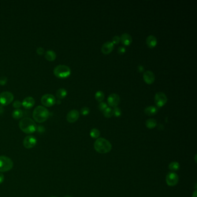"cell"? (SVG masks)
I'll list each match as a JSON object with an SVG mask.
<instances>
[{"instance_id":"6da1fadb","label":"cell","mask_w":197,"mask_h":197,"mask_svg":"<svg viewBox=\"0 0 197 197\" xmlns=\"http://www.w3.org/2000/svg\"><path fill=\"white\" fill-rule=\"evenodd\" d=\"M19 126L22 131L27 134H31L36 131V124L30 118H22L19 122Z\"/></svg>"},{"instance_id":"7a4b0ae2","label":"cell","mask_w":197,"mask_h":197,"mask_svg":"<svg viewBox=\"0 0 197 197\" xmlns=\"http://www.w3.org/2000/svg\"><path fill=\"white\" fill-rule=\"evenodd\" d=\"M50 113L46 108L42 106H38L35 108L32 113L33 118L38 123H44L48 120Z\"/></svg>"},{"instance_id":"3957f363","label":"cell","mask_w":197,"mask_h":197,"mask_svg":"<svg viewBox=\"0 0 197 197\" xmlns=\"http://www.w3.org/2000/svg\"><path fill=\"white\" fill-rule=\"evenodd\" d=\"M94 147L98 153L101 154L109 153L112 148L109 141L102 138H98L96 140L94 144Z\"/></svg>"},{"instance_id":"277c9868","label":"cell","mask_w":197,"mask_h":197,"mask_svg":"<svg viewBox=\"0 0 197 197\" xmlns=\"http://www.w3.org/2000/svg\"><path fill=\"white\" fill-rule=\"evenodd\" d=\"M54 75L59 78H66L71 75L70 68L66 65H58L56 66L53 70Z\"/></svg>"},{"instance_id":"5b68a950","label":"cell","mask_w":197,"mask_h":197,"mask_svg":"<svg viewBox=\"0 0 197 197\" xmlns=\"http://www.w3.org/2000/svg\"><path fill=\"white\" fill-rule=\"evenodd\" d=\"M13 166L12 160L6 156H0V172H5L11 171Z\"/></svg>"},{"instance_id":"8992f818","label":"cell","mask_w":197,"mask_h":197,"mask_svg":"<svg viewBox=\"0 0 197 197\" xmlns=\"http://www.w3.org/2000/svg\"><path fill=\"white\" fill-rule=\"evenodd\" d=\"M14 96L12 92H4L0 94V103L2 105H9L13 100Z\"/></svg>"},{"instance_id":"52a82bcc","label":"cell","mask_w":197,"mask_h":197,"mask_svg":"<svg viewBox=\"0 0 197 197\" xmlns=\"http://www.w3.org/2000/svg\"><path fill=\"white\" fill-rule=\"evenodd\" d=\"M41 102L44 106L50 107L56 104V100L55 96L53 95L46 94L41 97Z\"/></svg>"},{"instance_id":"ba28073f","label":"cell","mask_w":197,"mask_h":197,"mask_svg":"<svg viewBox=\"0 0 197 197\" xmlns=\"http://www.w3.org/2000/svg\"><path fill=\"white\" fill-rule=\"evenodd\" d=\"M168 101V98L165 93L163 92H158L154 96V101L156 105L158 107H162L165 105Z\"/></svg>"},{"instance_id":"9c48e42d","label":"cell","mask_w":197,"mask_h":197,"mask_svg":"<svg viewBox=\"0 0 197 197\" xmlns=\"http://www.w3.org/2000/svg\"><path fill=\"white\" fill-rule=\"evenodd\" d=\"M37 143V140L35 136L32 135L27 136L24 140L23 144L25 148L26 149H31L35 146Z\"/></svg>"},{"instance_id":"30bf717a","label":"cell","mask_w":197,"mask_h":197,"mask_svg":"<svg viewBox=\"0 0 197 197\" xmlns=\"http://www.w3.org/2000/svg\"><path fill=\"white\" fill-rule=\"evenodd\" d=\"M179 176L175 172L168 173L166 176V182L169 186H175L178 183Z\"/></svg>"},{"instance_id":"8fae6325","label":"cell","mask_w":197,"mask_h":197,"mask_svg":"<svg viewBox=\"0 0 197 197\" xmlns=\"http://www.w3.org/2000/svg\"><path fill=\"white\" fill-rule=\"evenodd\" d=\"M120 102V97L118 94L116 93H112L110 94L108 98V103L110 106L116 107Z\"/></svg>"},{"instance_id":"7c38bea8","label":"cell","mask_w":197,"mask_h":197,"mask_svg":"<svg viewBox=\"0 0 197 197\" xmlns=\"http://www.w3.org/2000/svg\"><path fill=\"white\" fill-rule=\"evenodd\" d=\"M79 118V112L76 109L71 110L66 115V120L70 123H75Z\"/></svg>"},{"instance_id":"4fadbf2b","label":"cell","mask_w":197,"mask_h":197,"mask_svg":"<svg viewBox=\"0 0 197 197\" xmlns=\"http://www.w3.org/2000/svg\"><path fill=\"white\" fill-rule=\"evenodd\" d=\"M143 78L144 79L145 82L148 84H151L154 83L155 81V75L153 72L151 71H145L143 75Z\"/></svg>"},{"instance_id":"5bb4252c","label":"cell","mask_w":197,"mask_h":197,"mask_svg":"<svg viewBox=\"0 0 197 197\" xmlns=\"http://www.w3.org/2000/svg\"><path fill=\"white\" fill-rule=\"evenodd\" d=\"M114 49V44L111 41H107L102 45L101 47V51L105 54H109Z\"/></svg>"},{"instance_id":"9a60e30c","label":"cell","mask_w":197,"mask_h":197,"mask_svg":"<svg viewBox=\"0 0 197 197\" xmlns=\"http://www.w3.org/2000/svg\"><path fill=\"white\" fill-rule=\"evenodd\" d=\"M22 104L25 108L30 109L35 104V100L32 96H27L23 100Z\"/></svg>"},{"instance_id":"2e32d148","label":"cell","mask_w":197,"mask_h":197,"mask_svg":"<svg viewBox=\"0 0 197 197\" xmlns=\"http://www.w3.org/2000/svg\"><path fill=\"white\" fill-rule=\"evenodd\" d=\"M146 42L150 48H153L157 44V39L153 35H150L147 37Z\"/></svg>"},{"instance_id":"e0dca14e","label":"cell","mask_w":197,"mask_h":197,"mask_svg":"<svg viewBox=\"0 0 197 197\" xmlns=\"http://www.w3.org/2000/svg\"><path fill=\"white\" fill-rule=\"evenodd\" d=\"M120 37V41H122V44L125 46H129L131 45L132 42V38L131 35L128 33H123Z\"/></svg>"},{"instance_id":"ac0fdd59","label":"cell","mask_w":197,"mask_h":197,"mask_svg":"<svg viewBox=\"0 0 197 197\" xmlns=\"http://www.w3.org/2000/svg\"><path fill=\"white\" fill-rule=\"evenodd\" d=\"M145 114L148 115V116H154L155 114H157L158 112V108L155 106H148V107L145 108L144 110Z\"/></svg>"},{"instance_id":"d6986e66","label":"cell","mask_w":197,"mask_h":197,"mask_svg":"<svg viewBox=\"0 0 197 197\" xmlns=\"http://www.w3.org/2000/svg\"><path fill=\"white\" fill-rule=\"evenodd\" d=\"M45 57L47 60L50 61V62H52L56 59V54L53 50H48V51H46L45 52Z\"/></svg>"},{"instance_id":"ffe728a7","label":"cell","mask_w":197,"mask_h":197,"mask_svg":"<svg viewBox=\"0 0 197 197\" xmlns=\"http://www.w3.org/2000/svg\"><path fill=\"white\" fill-rule=\"evenodd\" d=\"M157 121L154 118H149L146 122V126L149 129H153L157 126Z\"/></svg>"},{"instance_id":"44dd1931","label":"cell","mask_w":197,"mask_h":197,"mask_svg":"<svg viewBox=\"0 0 197 197\" xmlns=\"http://www.w3.org/2000/svg\"><path fill=\"white\" fill-rule=\"evenodd\" d=\"M67 94V91L64 88H60L58 89L56 93V96L58 99H62L66 97Z\"/></svg>"},{"instance_id":"7402d4cb","label":"cell","mask_w":197,"mask_h":197,"mask_svg":"<svg viewBox=\"0 0 197 197\" xmlns=\"http://www.w3.org/2000/svg\"><path fill=\"white\" fill-rule=\"evenodd\" d=\"M104 98H105V94L102 91L99 90L96 92L95 98L96 99V101L101 102L104 100Z\"/></svg>"},{"instance_id":"603a6c76","label":"cell","mask_w":197,"mask_h":197,"mask_svg":"<svg viewBox=\"0 0 197 197\" xmlns=\"http://www.w3.org/2000/svg\"><path fill=\"white\" fill-rule=\"evenodd\" d=\"M23 116V112L22 110L16 109L12 112V117L15 119H19Z\"/></svg>"},{"instance_id":"cb8c5ba5","label":"cell","mask_w":197,"mask_h":197,"mask_svg":"<svg viewBox=\"0 0 197 197\" xmlns=\"http://www.w3.org/2000/svg\"><path fill=\"white\" fill-rule=\"evenodd\" d=\"M180 168L179 163L176 161L172 162L169 165V169L172 171H176Z\"/></svg>"},{"instance_id":"d4e9b609","label":"cell","mask_w":197,"mask_h":197,"mask_svg":"<svg viewBox=\"0 0 197 197\" xmlns=\"http://www.w3.org/2000/svg\"><path fill=\"white\" fill-rule=\"evenodd\" d=\"M90 135L91 137L94 139H96L100 136V131L96 128H92L90 131Z\"/></svg>"},{"instance_id":"484cf974","label":"cell","mask_w":197,"mask_h":197,"mask_svg":"<svg viewBox=\"0 0 197 197\" xmlns=\"http://www.w3.org/2000/svg\"><path fill=\"white\" fill-rule=\"evenodd\" d=\"M102 112H103V114L104 115V116L106 118H110L113 115V109H112L110 108H109V107L106 108Z\"/></svg>"},{"instance_id":"4316f807","label":"cell","mask_w":197,"mask_h":197,"mask_svg":"<svg viewBox=\"0 0 197 197\" xmlns=\"http://www.w3.org/2000/svg\"><path fill=\"white\" fill-rule=\"evenodd\" d=\"M113 113L114 116L120 117L122 114V110L120 109V108L116 106V107H114V109L113 110Z\"/></svg>"},{"instance_id":"83f0119b","label":"cell","mask_w":197,"mask_h":197,"mask_svg":"<svg viewBox=\"0 0 197 197\" xmlns=\"http://www.w3.org/2000/svg\"><path fill=\"white\" fill-rule=\"evenodd\" d=\"M90 113V109L87 106H84L80 109V113L83 116H86L89 114Z\"/></svg>"},{"instance_id":"f1b7e54d","label":"cell","mask_w":197,"mask_h":197,"mask_svg":"<svg viewBox=\"0 0 197 197\" xmlns=\"http://www.w3.org/2000/svg\"><path fill=\"white\" fill-rule=\"evenodd\" d=\"M107 108H108V105L106 104V103H105L104 102H100L98 105V109L100 110H101V112H103Z\"/></svg>"},{"instance_id":"f546056e","label":"cell","mask_w":197,"mask_h":197,"mask_svg":"<svg viewBox=\"0 0 197 197\" xmlns=\"http://www.w3.org/2000/svg\"><path fill=\"white\" fill-rule=\"evenodd\" d=\"M112 42L113 44H118L120 42V37L118 35H115L113 37Z\"/></svg>"},{"instance_id":"4dcf8cb0","label":"cell","mask_w":197,"mask_h":197,"mask_svg":"<svg viewBox=\"0 0 197 197\" xmlns=\"http://www.w3.org/2000/svg\"><path fill=\"white\" fill-rule=\"evenodd\" d=\"M8 79L6 76H1L0 77V84L1 85H5L7 83Z\"/></svg>"},{"instance_id":"1f68e13d","label":"cell","mask_w":197,"mask_h":197,"mask_svg":"<svg viewBox=\"0 0 197 197\" xmlns=\"http://www.w3.org/2000/svg\"><path fill=\"white\" fill-rule=\"evenodd\" d=\"M22 105V102L20 101H15L13 102V106L14 108H16V109H19L21 106Z\"/></svg>"},{"instance_id":"d6a6232c","label":"cell","mask_w":197,"mask_h":197,"mask_svg":"<svg viewBox=\"0 0 197 197\" xmlns=\"http://www.w3.org/2000/svg\"><path fill=\"white\" fill-rule=\"evenodd\" d=\"M126 48L124 46H120L118 49V52L120 54H123L126 52Z\"/></svg>"},{"instance_id":"836d02e7","label":"cell","mask_w":197,"mask_h":197,"mask_svg":"<svg viewBox=\"0 0 197 197\" xmlns=\"http://www.w3.org/2000/svg\"><path fill=\"white\" fill-rule=\"evenodd\" d=\"M36 53L39 54V55H42L44 54L45 53V50L42 47H39L38 48L36 49Z\"/></svg>"},{"instance_id":"e575fe53","label":"cell","mask_w":197,"mask_h":197,"mask_svg":"<svg viewBox=\"0 0 197 197\" xmlns=\"http://www.w3.org/2000/svg\"><path fill=\"white\" fill-rule=\"evenodd\" d=\"M36 130L40 133H43L45 131V127L44 126H39L36 127Z\"/></svg>"},{"instance_id":"d590c367","label":"cell","mask_w":197,"mask_h":197,"mask_svg":"<svg viewBox=\"0 0 197 197\" xmlns=\"http://www.w3.org/2000/svg\"><path fill=\"white\" fill-rule=\"evenodd\" d=\"M5 177L4 174L0 172V184H2L4 181Z\"/></svg>"},{"instance_id":"8d00e7d4","label":"cell","mask_w":197,"mask_h":197,"mask_svg":"<svg viewBox=\"0 0 197 197\" xmlns=\"http://www.w3.org/2000/svg\"><path fill=\"white\" fill-rule=\"evenodd\" d=\"M138 71H139V72H143V71H144V67H143V66L139 65V66H138Z\"/></svg>"},{"instance_id":"74e56055","label":"cell","mask_w":197,"mask_h":197,"mask_svg":"<svg viewBox=\"0 0 197 197\" xmlns=\"http://www.w3.org/2000/svg\"><path fill=\"white\" fill-rule=\"evenodd\" d=\"M4 112V109L2 105H0V115L2 114Z\"/></svg>"},{"instance_id":"f35d334b","label":"cell","mask_w":197,"mask_h":197,"mask_svg":"<svg viewBox=\"0 0 197 197\" xmlns=\"http://www.w3.org/2000/svg\"><path fill=\"white\" fill-rule=\"evenodd\" d=\"M197 190H195V191H194V193H193V196H192V197H197Z\"/></svg>"},{"instance_id":"ab89813d","label":"cell","mask_w":197,"mask_h":197,"mask_svg":"<svg viewBox=\"0 0 197 197\" xmlns=\"http://www.w3.org/2000/svg\"><path fill=\"white\" fill-rule=\"evenodd\" d=\"M71 197V196H70V195H66V196H64V197Z\"/></svg>"},{"instance_id":"60d3db41","label":"cell","mask_w":197,"mask_h":197,"mask_svg":"<svg viewBox=\"0 0 197 197\" xmlns=\"http://www.w3.org/2000/svg\"><path fill=\"white\" fill-rule=\"evenodd\" d=\"M56 197V196H52V197Z\"/></svg>"}]
</instances>
